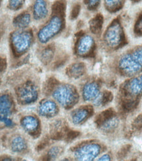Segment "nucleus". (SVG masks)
Here are the masks:
<instances>
[{"label": "nucleus", "instance_id": "obj_1", "mask_svg": "<svg viewBox=\"0 0 142 161\" xmlns=\"http://www.w3.org/2000/svg\"><path fill=\"white\" fill-rule=\"evenodd\" d=\"M66 2L65 0H57L52 6V16L49 21L38 33L39 42L46 44L57 36L65 26V12Z\"/></svg>", "mask_w": 142, "mask_h": 161}, {"label": "nucleus", "instance_id": "obj_2", "mask_svg": "<svg viewBox=\"0 0 142 161\" xmlns=\"http://www.w3.org/2000/svg\"><path fill=\"white\" fill-rule=\"evenodd\" d=\"M117 69L121 75L131 77L142 72V44L121 55L117 62Z\"/></svg>", "mask_w": 142, "mask_h": 161}, {"label": "nucleus", "instance_id": "obj_3", "mask_svg": "<svg viewBox=\"0 0 142 161\" xmlns=\"http://www.w3.org/2000/svg\"><path fill=\"white\" fill-rule=\"evenodd\" d=\"M103 42L107 48L117 50L126 44L123 26L118 19H114L103 34Z\"/></svg>", "mask_w": 142, "mask_h": 161}, {"label": "nucleus", "instance_id": "obj_4", "mask_svg": "<svg viewBox=\"0 0 142 161\" xmlns=\"http://www.w3.org/2000/svg\"><path fill=\"white\" fill-rule=\"evenodd\" d=\"M52 96L60 106L70 109L78 101V94L75 87L69 84L58 85L54 89Z\"/></svg>", "mask_w": 142, "mask_h": 161}, {"label": "nucleus", "instance_id": "obj_5", "mask_svg": "<svg viewBox=\"0 0 142 161\" xmlns=\"http://www.w3.org/2000/svg\"><path fill=\"white\" fill-rule=\"evenodd\" d=\"M33 35L31 31L20 29L13 32L11 36L12 49L17 56L23 55L30 48L32 43Z\"/></svg>", "mask_w": 142, "mask_h": 161}, {"label": "nucleus", "instance_id": "obj_6", "mask_svg": "<svg viewBox=\"0 0 142 161\" xmlns=\"http://www.w3.org/2000/svg\"><path fill=\"white\" fill-rule=\"evenodd\" d=\"M96 50V42L93 36L90 35H81L75 45L76 54L81 58L93 56Z\"/></svg>", "mask_w": 142, "mask_h": 161}, {"label": "nucleus", "instance_id": "obj_7", "mask_svg": "<svg viewBox=\"0 0 142 161\" xmlns=\"http://www.w3.org/2000/svg\"><path fill=\"white\" fill-rule=\"evenodd\" d=\"M101 147L96 143H86L80 146L74 153V157L78 160L90 161L97 158L101 153Z\"/></svg>", "mask_w": 142, "mask_h": 161}, {"label": "nucleus", "instance_id": "obj_8", "mask_svg": "<svg viewBox=\"0 0 142 161\" xmlns=\"http://www.w3.org/2000/svg\"><path fill=\"white\" fill-rule=\"evenodd\" d=\"M38 97V91L34 84L30 82L19 87L17 90L18 101L23 104H29L34 103Z\"/></svg>", "mask_w": 142, "mask_h": 161}, {"label": "nucleus", "instance_id": "obj_9", "mask_svg": "<svg viewBox=\"0 0 142 161\" xmlns=\"http://www.w3.org/2000/svg\"><path fill=\"white\" fill-rule=\"evenodd\" d=\"M123 91L125 95L137 98L142 95V74L134 76L131 79L127 80L124 84Z\"/></svg>", "mask_w": 142, "mask_h": 161}, {"label": "nucleus", "instance_id": "obj_10", "mask_svg": "<svg viewBox=\"0 0 142 161\" xmlns=\"http://www.w3.org/2000/svg\"><path fill=\"white\" fill-rule=\"evenodd\" d=\"M59 112L57 104L51 100H44L40 103L38 108L39 116L44 118H51L55 116Z\"/></svg>", "mask_w": 142, "mask_h": 161}, {"label": "nucleus", "instance_id": "obj_11", "mask_svg": "<svg viewBox=\"0 0 142 161\" xmlns=\"http://www.w3.org/2000/svg\"><path fill=\"white\" fill-rule=\"evenodd\" d=\"M100 92L99 83L96 81L88 82L83 86L82 97L85 101H93Z\"/></svg>", "mask_w": 142, "mask_h": 161}, {"label": "nucleus", "instance_id": "obj_12", "mask_svg": "<svg viewBox=\"0 0 142 161\" xmlns=\"http://www.w3.org/2000/svg\"><path fill=\"white\" fill-rule=\"evenodd\" d=\"M92 112V109L90 107L84 106L80 107L72 112L71 116V120L74 124L79 125L84 122L85 121L88 119Z\"/></svg>", "mask_w": 142, "mask_h": 161}, {"label": "nucleus", "instance_id": "obj_13", "mask_svg": "<svg viewBox=\"0 0 142 161\" xmlns=\"http://www.w3.org/2000/svg\"><path fill=\"white\" fill-rule=\"evenodd\" d=\"M48 5L45 0H36L33 5V16L36 21H41L48 15Z\"/></svg>", "mask_w": 142, "mask_h": 161}, {"label": "nucleus", "instance_id": "obj_14", "mask_svg": "<svg viewBox=\"0 0 142 161\" xmlns=\"http://www.w3.org/2000/svg\"><path fill=\"white\" fill-rule=\"evenodd\" d=\"M21 126L23 130L29 133L30 135L34 136L38 131L39 123L36 118L32 116H28L22 119Z\"/></svg>", "mask_w": 142, "mask_h": 161}, {"label": "nucleus", "instance_id": "obj_15", "mask_svg": "<svg viewBox=\"0 0 142 161\" xmlns=\"http://www.w3.org/2000/svg\"><path fill=\"white\" fill-rule=\"evenodd\" d=\"M86 69V65L84 63H74L67 68L66 75L71 78L76 79L84 75Z\"/></svg>", "mask_w": 142, "mask_h": 161}, {"label": "nucleus", "instance_id": "obj_16", "mask_svg": "<svg viewBox=\"0 0 142 161\" xmlns=\"http://www.w3.org/2000/svg\"><path fill=\"white\" fill-rule=\"evenodd\" d=\"M120 123L119 118L113 115L103 120L99 125L101 130L105 133H111L115 130Z\"/></svg>", "mask_w": 142, "mask_h": 161}, {"label": "nucleus", "instance_id": "obj_17", "mask_svg": "<svg viewBox=\"0 0 142 161\" xmlns=\"http://www.w3.org/2000/svg\"><path fill=\"white\" fill-rule=\"evenodd\" d=\"M66 126L62 121H56L51 126V136L54 139H62L66 136Z\"/></svg>", "mask_w": 142, "mask_h": 161}, {"label": "nucleus", "instance_id": "obj_18", "mask_svg": "<svg viewBox=\"0 0 142 161\" xmlns=\"http://www.w3.org/2000/svg\"><path fill=\"white\" fill-rule=\"evenodd\" d=\"M30 22V15L27 12H23L14 18L13 24L15 27L18 28V29H24L29 26Z\"/></svg>", "mask_w": 142, "mask_h": 161}, {"label": "nucleus", "instance_id": "obj_19", "mask_svg": "<svg viewBox=\"0 0 142 161\" xmlns=\"http://www.w3.org/2000/svg\"><path fill=\"white\" fill-rule=\"evenodd\" d=\"M13 108L12 99L8 95L0 96V114L4 116L10 115L13 112Z\"/></svg>", "mask_w": 142, "mask_h": 161}, {"label": "nucleus", "instance_id": "obj_20", "mask_svg": "<svg viewBox=\"0 0 142 161\" xmlns=\"http://www.w3.org/2000/svg\"><path fill=\"white\" fill-rule=\"evenodd\" d=\"M126 0H103L105 9L111 13L118 12L124 8Z\"/></svg>", "mask_w": 142, "mask_h": 161}, {"label": "nucleus", "instance_id": "obj_21", "mask_svg": "<svg viewBox=\"0 0 142 161\" xmlns=\"http://www.w3.org/2000/svg\"><path fill=\"white\" fill-rule=\"evenodd\" d=\"M103 17L101 14H97L93 17L89 23L90 30L94 35H99L102 30Z\"/></svg>", "mask_w": 142, "mask_h": 161}, {"label": "nucleus", "instance_id": "obj_22", "mask_svg": "<svg viewBox=\"0 0 142 161\" xmlns=\"http://www.w3.org/2000/svg\"><path fill=\"white\" fill-rule=\"evenodd\" d=\"M11 149L14 153H23L27 149V143L26 140L21 136H16L11 142Z\"/></svg>", "mask_w": 142, "mask_h": 161}, {"label": "nucleus", "instance_id": "obj_23", "mask_svg": "<svg viewBox=\"0 0 142 161\" xmlns=\"http://www.w3.org/2000/svg\"><path fill=\"white\" fill-rule=\"evenodd\" d=\"M55 55V49L53 46H48L43 49L39 53V59L44 64L47 65L51 63Z\"/></svg>", "mask_w": 142, "mask_h": 161}, {"label": "nucleus", "instance_id": "obj_24", "mask_svg": "<svg viewBox=\"0 0 142 161\" xmlns=\"http://www.w3.org/2000/svg\"><path fill=\"white\" fill-rule=\"evenodd\" d=\"M113 98L112 93L109 91H103L101 92L99 95L96 97L93 103L95 106L99 107V106H103L107 103L111 102Z\"/></svg>", "mask_w": 142, "mask_h": 161}, {"label": "nucleus", "instance_id": "obj_25", "mask_svg": "<svg viewBox=\"0 0 142 161\" xmlns=\"http://www.w3.org/2000/svg\"><path fill=\"white\" fill-rule=\"evenodd\" d=\"M134 32L137 36H142V11L138 15L134 25Z\"/></svg>", "mask_w": 142, "mask_h": 161}, {"label": "nucleus", "instance_id": "obj_26", "mask_svg": "<svg viewBox=\"0 0 142 161\" xmlns=\"http://www.w3.org/2000/svg\"><path fill=\"white\" fill-rule=\"evenodd\" d=\"M62 153V149L60 147H53L47 153V158L50 160H54L58 158Z\"/></svg>", "mask_w": 142, "mask_h": 161}, {"label": "nucleus", "instance_id": "obj_27", "mask_svg": "<svg viewBox=\"0 0 142 161\" xmlns=\"http://www.w3.org/2000/svg\"><path fill=\"white\" fill-rule=\"evenodd\" d=\"M25 0H9L8 8L12 11H17L23 8Z\"/></svg>", "mask_w": 142, "mask_h": 161}, {"label": "nucleus", "instance_id": "obj_28", "mask_svg": "<svg viewBox=\"0 0 142 161\" xmlns=\"http://www.w3.org/2000/svg\"><path fill=\"white\" fill-rule=\"evenodd\" d=\"M101 0H84V3L86 4L87 9L90 11L97 10L101 4Z\"/></svg>", "mask_w": 142, "mask_h": 161}, {"label": "nucleus", "instance_id": "obj_29", "mask_svg": "<svg viewBox=\"0 0 142 161\" xmlns=\"http://www.w3.org/2000/svg\"><path fill=\"white\" fill-rule=\"evenodd\" d=\"M80 9H81V6L79 3H76L73 5L71 11V15H70L71 19L72 20L76 19L78 17L79 13L80 12Z\"/></svg>", "mask_w": 142, "mask_h": 161}, {"label": "nucleus", "instance_id": "obj_30", "mask_svg": "<svg viewBox=\"0 0 142 161\" xmlns=\"http://www.w3.org/2000/svg\"><path fill=\"white\" fill-rule=\"evenodd\" d=\"M132 125L136 129L140 130L142 129V114L136 117V118L134 120Z\"/></svg>", "mask_w": 142, "mask_h": 161}, {"label": "nucleus", "instance_id": "obj_31", "mask_svg": "<svg viewBox=\"0 0 142 161\" xmlns=\"http://www.w3.org/2000/svg\"><path fill=\"white\" fill-rule=\"evenodd\" d=\"M78 133L77 131H68L66 134V138L68 141H71L74 139H75L78 136Z\"/></svg>", "mask_w": 142, "mask_h": 161}, {"label": "nucleus", "instance_id": "obj_32", "mask_svg": "<svg viewBox=\"0 0 142 161\" xmlns=\"http://www.w3.org/2000/svg\"><path fill=\"white\" fill-rule=\"evenodd\" d=\"M111 157L109 155V154H105V155H103L101 157H99L98 160H111Z\"/></svg>", "mask_w": 142, "mask_h": 161}, {"label": "nucleus", "instance_id": "obj_33", "mask_svg": "<svg viewBox=\"0 0 142 161\" xmlns=\"http://www.w3.org/2000/svg\"><path fill=\"white\" fill-rule=\"evenodd\" d=\"M130 1L132 2V3H139L140 2H141L142 0H130Z\"/></svg>", "mask_w": 142, "mask_h": 161}, {"label": "nucleus", "instance_id": "obj_34", "mask_svg": "<svg viewBox=\"0 0 142 161\" xmlns=\"http://www.w3.org/2000/svg\"><path fill=\"white\" fill-rule=\"evenodd\" d=\"M2 0H0V8H1V5H2Z\"/></svg>", "mask_w": 142, "mask_h": 161}]
</instances>
